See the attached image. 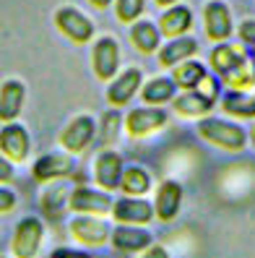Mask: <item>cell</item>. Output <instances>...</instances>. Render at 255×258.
I'll use <instances>...</instances> for the list:
<instances>
[{
    "label": "cell",
    "mask_w": 255,
    "mask_h": 258,
    "mask_svg": "<svg viewBox=\"0 0 255 258\" xmlns=\"http://www.w3.org/2000/svg\"><path fill=\"white\" fill-rule=\"evenodd\" d=\"M198 136L203 141L214 144L219 149H227V151H239L247 141V133L234 125V123H227V120H214V117H206L198 123Z\"/></svg>",
    "instance_id": "obj_1"
},
{
    "label": "cell",
    "mask_w": 255,
    "mask_h": 258,
    "mask_svg": "<svg viewBox=\"0 0 255 258\" xmlns=\"http://www.w3.org/2000/svg\"><path fill=\"white\" fill-rule=\"evenodd\" d=\"M55 26H57L70 42H76V44H86L89 39L94 37V21L89 19L86 13H81L78 8H73V6L57 8V13H55Z\"/></svg>",
    "instance_id": "obj_2"
},
{
    "label": "cell",
    "mask_w": 255,
    "mask_h": 258,
    "mask_svg": "<svg viewBox=\"0 0 255 258\" xmlns=\"http://www.w3.org/2000/svg\"><path fill=\"white\" fill-rule=\"evenodd\" d=\"M42 235H44V224L37 217H26L16 224L13 232V242L11 250L16 258H37L39 248H42Z\"/></svg>",
    "instance_id": "obj_3"
},
{
    "label": "cell",
    "mask_w": 255,
    "mask_h": 258,
    "mask_svg": "<svg viewBox=\"0 0 255 258\" xmlns=\"http://www.w3.org/2000/svg\"><path fill=\"white\" fill-rule=\"evenodd\" d=\"M120 68V44L115 37H102L92 47V71L99 81H112Z\"/></svg>",
    "instance_id": "obj_4"
},
{
    "label": "cell",
    "mask_w": 255,
    "mask_h": 258,
    "mask_svg": "<svg viewBox=\"0 0 255 258\" xmlns=\"http://www.w3.org/2000/svg\"><path fill=\"white\" fill-rule=\"evenodd\" d=\"M94 136H97L94 120L89 115H78L63 128V133H60V146H63L68 154H81V151H86L89 144L94 141Z\"/></svg>",
    "instance_id": "obj_5"
},
{
    "label": "cell",
    "mask_w": 255,
    "mask_h": 258,
    "mask_svg": "<svg viewBox=\"0 0 255 258\" xmlns=\"http://www.w3.org/2000/svg\"><path fill=\"white\" fill-rule=\"evenodd\" d=\"M167 125V112L148 104V107H136L125 115V131L130 139H146L148 133Z\"/></svg>",
    "instance_id": "obj_6"
},
{
    "label": "cell",
    "mask_w": 255,
    "mask_h": 258,
    "mask_svg": "<svg viewBox=\"0 0 255 258\" xmlns=\"http://www.w3.org/2000/svg\"><path fill=\"white\" fill-rule=\"evenodd\" d=\"M141 81H143V71L136 68V66H130L125 68L123 73H117L115 79L110 81L107 86V102L112 104V107H125V104L138 94V89H141Z\"/></svg>",
    "instance_id": "obj_7"
},
{
    "label": "cell",
    "mask_w": 255,
    "mask_h": 258,
    "mask_svg": "<svg viewBox=\"0 0 255 258\" xmlns=\"http://www.w3.org/2000/svg\"><path fill=\"white\" fill-rule=\"evenodd\" d=\"M70 235L76 237L78 242H83V245H104L112 232H110V224L97 219V214H81L76 219H70Z\"/></svg>",
    "instance_id": "obj_8"
},
{
    "label": "cell",
    "mask_w": 255,
    "mask_h": 258,
    "mask_svg": "<svg viewBox=\"0 0 255 258\" xmlns=\"http://www.w3.org/2000/svg\"><path fill=\"white\" fill-rule=\"evenodd\" d=\"M112 199L110 193H99V190H92V188H76L70 190V199H68V209L76 211V214H110L112 211Z\"/></svg>",
    "instance_id": "obj_9"
},
{
    "label": "cell",
    "mask_w": 255,
    "mask_h": 258,
    "mask_svg": "<svg viewBox=\"0 0 255 258\" xmlns=\"http://www.w3.org/2000/svg\"><path fill=\"white\" fill-rule=\"evenodd\" d=\"M203 24H206V34L211 42H227L232 37V13L229 6L221 0H211L203 8Z\"/></svg>",
    "instance_id": "obj_10"
},
{
    "label": "cell",
    "mask_w": 255,
    "mask_h": 258,
    "mask_svg": "<svg viewBox=\"0 0 255 258\" xmlns=\"http://www.w3.org/2000/svg\"><path fill=\"white\" fill-rule=\"evenodd\" d=\"M112 217L120 224H148L154 217V206L136 196H125L112 204Z\"/></svg>",
    "instance_id": "obj_11"
},
{
    "label": "cell",
    "mask_w": 255,
    "mask_h": 258,
    "mask_svg": "<svg viewBox=\"0 0 255 258\" xmlns=\"http://www.w3.org/2000/svg\"><path fill=\"white\" fill-rule=\"evenodd\" d=\"M123 159L117 151H102L94 159V180L99 183V188H104L107 193L120 188V177H123Z\"/></svg>",
    "instance_id": "obj_12"
},
{
    "label": "cell",
    "mask_w": 255,
    "mask_h": 258,
    "mask_svg": "<svg viewBox=\"0 0 255 258\" xmlns=\"http://www.w3.org/2000/svg\"><path fill=\"white\" fill-rule=\"evenodd\" d=\"M0 151L11 159V162H24L29 154V133L24 125H19L16 120L6 123L0 128Z\"/></svg>",
    "instance_id": "obj_13"
},
{
    "label": "cell",
    "mask_w": 255,
    "mask_h": 258,
    "mask_svg": "<svg viewBox=\"0 0 255 258\" xmlns=\"http://www.w3.org/2000/svg\"><path fill=\"white\" fill-rule=\"evenodd\" d=\"M183 204V185L175 180H164L156 188V199H154V217L161 222H172Z\"/></svg>",
    "instance_id": "obj_14"
},
{
    "label": "cell",
    "mask_w": 255,
    "mask_h": 258,
    "mask_svg": "<svg viewBox=\"0 0 255 258\" xmlns=\"http://www.w3.org/2000/svg\"><path fill=\"white\" fill-rule=\"evenodd\" d=\"M24 99H26V86L19 79H8L0 86V123H13L21 110H24Z\"/></svg>",
    "instance_id": "obj_15"
},
{
    "label": "cell",
    "mask_w": 255,
    "mask_h": 258,
    "mask_svg": "<svg viewBox=\"0 0 255 258\" xmlns=\"http://www.w3.org/2000/svg\"><path fill=\"white\" fill-rule=\"evenodd\" d=\"M73 172V159L68 154H57V151H50L34 162L32 167V175L39 183H50V180H57V177H65Z\"/></svg>",
    "instance_id": "obj_16"
},
{
    "label": "cell",
    "mask_w": 255,
    "mask_h": 258,
    "mask_svg": "<svg viewBox=\"0 0 255 258\" xmlns=\"http://www.w3.org/2000/svg\"><path fill=\"white\" fill-rule=\"evenodd\" d=\"M151 232L143 230L138 224H117L112 230V245L117 250H125V253H138L146 250L151 245Z\"/></svg>",
    "instance_id": "obj_17"
},
{
    "label": "cell",
    "mask_w": 255,
    "mask_h": 258,
    "mask_svg": "<svg viewBox=\"0 0 255 258\" xmlns=\"http://www.w3.org/2000/svg\"><path fill=\"white\" fill-rule=\"evenodd\" d=\"M159 32L164 34V37H169V39H175V37H183V34H188L190 32V26H193V11L188 8V6H169V11H164L161 13V19H159Z\"/></svg>",
    "instance_id": "obj_18"
},
{
    "label": "cell",
    "mask_w": 255,
    "mask_h": 258,
    "mask_svg": "<svg viewBox=\"0 0 255 258\" xmlns=\"http://www.w3.org/2000/svg\"><path fill=\"white\" fill-rule=\"evenodd\" d=\"M198 52V42L193 37H175L169 39V44H164L159 50V66L161 68H175L177 63H183V60H190L193 55Z\"/></svg>",
    "instance_id": "obj_19"
},
{
    "label": "cell",
    "mask_w": 255,
    "mask_h": 258,
    "mask_svg": "<svg viewBox=\"0 0 255 258\" xmlns=\"http://www.w3.org/2000/svg\"><path fill=\"white\" fill-rule=\"evenodd\" d=\"M211 107H214V99L203 97L201 92H196V89H185V94L172 99V110L180 117H201Z\"/></svg>",
    "instance_id": "obj_20"
},
{
    "label": "cell",
    "mask_w": 255,
    "mask_h": 258,
    "mask_svg": "<svg viewBox=\"0 0 255 258\" xmlns=\"http://www.w3.org/2000/svg\"><path fill=\"white\" fill-rule=\"evenodd\" d=\"M247 55H245V47L242 44H219V47H214L211 50V57H208V63H211V68H214V73H219V76H227V73H232L239 63H242Z\"/></svg>",
    "instance_id": "obj_21"
},
{
    "label": "cell",
    "mask_w": 255,
    "mask_h": 258,
    "mask_svg": "<svg viewBox=\"0 0 255 258\" xmlns=\"http://www.w3.org/2000/svg\"><path fill=\"white\" fill-rule=\"evenodd\" d=\"M159 39H161V32L159 26L151 24V21H133L130 26V42L141 55H151L159 50Z\"/></svg>",
    "instance_id": "obj_22"
},
{
    "label": "cell",
    "mask_w": 255,
    "mask_h": 258,
    "mask_svg": "<svg viewBox=\"0 0 255 258\" xmlns=\"http://www.w3.org/2000/svg\"><path fill=\"white\" fill-rule=\"evenodd\" d=\"M148 188H151V175H148L143 167L130 164L123 170V177H120V190L125 196H143Z\"/></svg>",
    "instance_id": "obj_23"
},
{
    "label": "cell",
    "mask_w": 255,
    "mask_h": 258,
    "mask_svg": "<svg viewBox=\"0 0 255 258\" xmlns=\"http://www.w3.org/2000/svg\"><path fill=\"white\" fill-rule=\"evenodd\" d=\"M175 94H177V84L172 79H154V81H148L143 86V92H141L143 102L146 104H154V107H156V104L172 102Z\"/></svg>",
    "instance_id": "obj_24"
},
{
    "label": "cell",
    "mask_w": 255,
    "mask_h": 258,
    "mask_svg": "<svg viewBox=\"0 0 255 258\" xmlns=\"http://www.w3.org/2000/svg\"><path fill=\"white\" fill-rule=\"evenodd\" d=\"M206 76V68L198 63V60H183L177 63L172 71V81L177 84V89H193L198 86V81Z\"/></svg>",
    "instance_id": "obj_25"
},
{
    "label": "cell",
    "mask_w": 255,
    "mask_h": 258,
    "mask_svg": "<svg viewBox=\"0 0 255 258\" xmlns=\"http://www.w3.org/2000/svg\"><path fill=\"white\" fill-rule=\"evenodd\" d=\"M224 81H227V86L232 92H250L255 86V63L250 57H245L232 73L224 76Z\"/></svg>",
    "instance_id": "obj_26"
},
{
    "label": "cell",
    "mask_w": 255,
    "mask_h": 258,
    "mask_svg": "<svg viewBox=\"0 0 255 258\" xmlns=\"http://www.w3.org/2000/svg\"><path fill=\"white\" fill-rule=\"evenodd\" d=\"M221 107L227 115H237V117H255V97L245 94V92H232L221 99Z\"/></svg>",
    "instance_id": "obj_27"
},
{
    "label": "cell",
    "mask_w": 255,
    "mask_h": 258,
    "mask_svg": "<svg viewBox=\"0 0 255 258\" xmlns=\"http://www.w3.org/2000/svg\"><path fill=\"white\" fill-rule=\"evenodd\" d=\"M68 199H70V190L68 185H52L42 193V209L47 217H60L63 211L68 209Z\"/></svg>",
    "instance_id": "obj_28"
},
{
    "label": "cell",
    "mask_w": 255,
    "mask_h": 258,
    "mask_svg": "<svg viewBox=\"0 0 255 258\" xmlns=\"http://www.w3.org/2000/svg\"><path fill=\"white\" fill-rule=\"evenodd\" d=\"M143 8H146V0H115V13L123 24L138 21Z\"/></svg>",
    "instance_id": "obj_29"
},
{
    "label": "cell",
    "mask_w": 255,
    "mask_h": 258,
    "mask_svg": "<svg viewBox=\"0 0 255 258\" xmlns=\"http://www.w3.org/2000/svg\"><path fill=\"white\" fill-rule=\"evenodd\" d=\"M120 123H123V117H120V112L110 110L107 115H104V120H102V141H104V144H110V141H115V139H117Z\"/></svg>",
    "instance_id": "obj_30"
},
{
    "label": "cell",
    "mask_w": 255,
    "mask_h": 258,
    "mask_svg": "<svg viewBox=\"0 0 255 258\" xmlns=\"http://www.w3.org/2000/svg\"><path fill=\"white\" fill-rule=\"evenodd\" d=\"M239 39H242V44H247L250 52H252V57H255V21H252V19H247V21L239 24Z\"/></svg>",
    "instance_id": "obj_31"
},
{
    "label": "cell",
    "mask_w": 255,
    "mask_h": 258,
    "mask_svg": "<svg viewBox=\"0 0 255 258\" xmlns=\"http://www.w3.org/2000/svg\"><path fill=\"white\" fill-rule=\"evenodd\" d=\"M16 206V193L8 188H0V211H11Z\"/></svg>",
    "instance_id": "obj_32"
},
{
    "label": "cell",
    "mask_w": 255,
    "mask_h": 258,
    "mask_svg": "<svg viewBox=\"0 0 255 258\" xmlns=\"http://www.w3.org/2000/svg\"><path fill=\"white\" fill-rule=\"evenodd\" d=\"M50 258H92V255L83 250H73V248H57V250H52Z\"/></svg>",
    "instance_id": "obj_33"
},
{
    "label": "cell",
    "mask_w": 255,
    "mask_h": 258,
    "mask_svg": "<svg viewBox=\"0 0 255 258\" xmlns=\"http://www.w3.org/2000/svg\"><path fill=\"white\" fill-rule=\"evenodd\" d=\"M138 258H169V253H167V248H161V245H154V242H151V245H148Z\"/></svg>",
    "instance_id": "obj_34"
},
{
    "label": "cell",
    "mask_w": 255,
    "mask_h": 258,
    "mask_svg": "<svg viewBox=\"0 0 255 258\" xmlns=\"http://www.w3.org/2000/svg\"><path fill=\"white\" fill-rule=\"evenodd\" d=\"M13 180V164L11 159H0V183H8Z\"/></svg>",
    "instance_id": "obj_35"
},
{
    "label": "cell",
    "mask_w": 255,
    "mask_h": 258,
    "mask_svg": "<svg viewBox=\"0 0 255 258\" xmlns=\"http://www.w3.org/2000/svg\"><path fill=\"white\" fill-rule=\"evenodd\" d=\"M89 3H92L94 8H99V11H104V8H110L112 0H89Z\"/></svg>",
    "instance_id": "obj_36"
},
{
    "label": "cell",
    "mask_w": 255,
    "mask_h": 258,
    "mask_svg": "<svg viewBox=\"0 0 255 258\" xmlns=\"http://www.w3.org/2000/svg\"><path fill=\"white\" fill-rule=\"evenodd\" d=\"M154 3H156V6H161V8H169V6H175V3H177V0H154Z\"/></svg>",
    "instance_id": "obj_37"
},
{
    "label": "cell",
    "mask_w": 255,
    "mask_h": 258,
    "mask_svg": "<svg viewBox=\"0 0 255 258\" xmlns=\"http://www.w3.org/2000/svg\"><path fill=\"white\" fill-rule=\"evenodd\" d=\"M247 136H250V141H252V149H255V123H252V128H250V133H247Z\"/></svg>",
    "instance_id": "obj_38"
}]
</instances>
